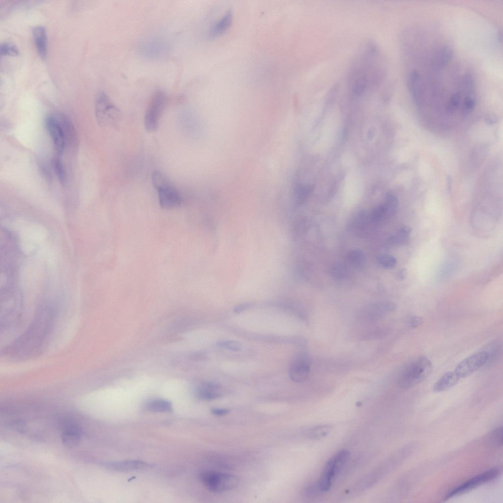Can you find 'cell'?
I'll use <instances>...</instances> for the list:
<instances>
[{"instance_id": "obj_1", "label": "cell", "mask_w": 503, "mask_h": 503, "mask_svg": "<svg viewBox=\"0 0 503 503\" xmlns=\"http://www.w3.org/2000/svg\"><path fill=\"white\" fill-rule=\"evenodd\" d=\"M432 370V363L427 357H418L402 369L398 376L397 384L403 389L413 387L425 380Z\"/></svg>"}, {"instance_id": "obj_2", "label": "cell", "mask_w": 503, "mask_h": 503, "mask_svg": "<svg viewBox=\"0 0 503 503\" xmlns=\"http://www.w3.org/2000/svg\"><path fill=\"white\" fill-rule=\"evenodd\" d=\"M152 182L158 192L159 204L162 208L172 209L181 205L180 193L162 173L155 171L152 175Z\"/></svg>"}, {"instance_id": "obj_3", "label": "cell", "mask_w": 503, "mask_h": 503, "mask_svg": "<svg viewBox=\"0 0 503 503\" xmlns=\"http://www.w3.org/2000/svg\"><path fill=\"white\" fill-rule=\"evenodd\" d=\"M349 457V452L344 450L328 461L317 482L322 491L327 492L330 490L333 479L344 467Z\"/></svg>"}, {"instance_id": "obj_4", "label": "cell", "mask_w": 503, "mask_h": 503, "mask_svg": "<svg viewBox=\"0 0 503 503\" xmlns=\"http://www.w3.org/2000/svg\"><path fill=\"white\" fill-rule=\"evenodd\" d=\"M200 479L210 491L221 493L230 491L238 483L236 477L226 473L213 471H205L200 474Z\"/></svg>"}, {"instance_id": "obj_5", "label": "cell", "mask_w": 503, "mask_h": 503, "mask_svg": "<svg viewBox=\"0 0 503 503\" xmlns=\"http://www.w3.org/2000/svg\"><path fill=\"white\" fill-rule=\"evenodd\" d=\"M96 113L99 124L104 126H116L121 120L120 110L104 92L97 98Z\"/></svg>"}, {"instance_id": "obj_6", "label": "cell", "mask_w": 503, "mask_h": 503, "mask_svg": "<svg viewBox=\"0 0 503 503\" xmlns=\"http://www.w3.org/2000/svg\"><path fill=\"white\" fill-rule=\"evenodd\" d=\"M166 103V95L161 91L156 92L152 97L145 117V126L147 131L154 132L157 128Z\"/></svg>"}, {"instance_id": "obj_7", "label": "cell", "mask_w": 503, "mask_h": 503, "mask_svg": "<svg viewBox=\"0 0 503 503\" xmlns=\"http://www.w3.org/2000/svg\"><path fill=\"white\" fill-rule=\"evenodd\" d=\"M500 474L498 468H492L469 479L461 485L458 486L444 498V501L468 492L483 484L489 482L497 478Z\"/></svg>"}, {"instance_id": "obj_8", "label": "cell", "mask_w": 503, "mask_h": 503, "mask_svg": "<svg viewBox=\"0 0 503 503\" xmlns=\"http://www.w3.org/2000/svg\"><path fill=\"white\" fill-rule=\"evenodd\" d=\"M489 358V355L487 352L477 353L460 362L454 372L460 378L468 377L482 368Z\"/></svg>"}, {"instance_id": "obj_9", "label": "cell", "mask_w": 503, "mask_h": 503, "mask_svg": "<svg viewBox=\"0 0 503 503\" xmlns=\"http://www.w3.org/2000/svg\"><path fill=\"white\" fill-rule=\"evenodd\" d=\"M45 126L53 142L56 152L62 154L65 147L66 139L58 115H50L45 119Z\"/></svg>"}, {"instance_id": "obj_10", "label": "cell", "mask_w": 503, "mask_h": 503, "mask_svg": "<svg viewBox=\"0 0 503 503\" xmlns=\"http://www.w3.org/2000/svg\"><path fill=\"white\" fill-rule=\"evenodd\" d=\"M311 362L310 357L304 353L295 356L291 364L289 376L292 380L296 383L305 381L309 377Z\"/></svg>"}, {"instance_id": "obj_11", "label": "cell", "mask_w": 503, "mask_h": 503, "mask_svg": "<svg viewBox=\"0 0 503 503\" xmlns=\"http://www.w3.org/2000/svg\"><path fill=\"white\" fill-rule=\"evenodd\" d=\"M221 395L220 385L213 382L202 383L196 390L197 397L204 400H212L217 399L220 398Z\"/></svg>"}, {"instance_id": "obj_12", "label": "cell", "mask_w": 503, "mask_h": 503, "mask_svg": "<svg viewBox=\"0 0 503 503\" xmlns=\"http://www.w3.org/2000/svg\"><path fill=\"white\" fill-rule=\"evenodd\" d=\"M33 37L37 52L42 59H45L47 52V37L45 28L42 25L33 29Z\"/></svg>"}, {"instance_id": "obj_13", "label": "cell", "mask_w": 503, "mask_h": 503, "mask_svg": "<svg viewBox=\"0 0 503 503\" xmlns=\"http://www.w3.org/2000/svg\"><path fill=\"white\" fill-rule=\"evenodd\" d=\"M103 465L107 468L116 471H129L143 469L148 464L139 461L105 462Z\"/></svg>"}, {"instance_id": "obj_14", "label": "cell", "mask_w": 503, "mask_h": 503, "mask_svg": "<svg viewBox=\"0 0 503 503\" xmlns=\"http://www.w3.org/2000/svg\"><path fill=\"white\" fill-rule=\"evenodd\" d=\"M232 21V14L231 11H228L211 26L209 33V36L215 38L223 35L231 27Z\"/></svg>"}, {"instance_id": "obj_15", "label": "cell", "mask_w": 503, "mask_h": 503, "mask_svg": "<svg viewBox=\"0 0 503 503\" xmlns=\"http://www.w3.org/2000/svg\"><path fill=\"white\" fill-rule=\"evenodd\" d=\"M453 50L451 47L446 46L436 53L432 63L434 70L438 71L445 66L451 60Z\"/></svg>"}, {"instance_id": "obj_16", "label": "cell", "mask_w": 503, "mask_h": 503, "mask_svg": "<svg viewBox=\"0 0 503 503\" xmlns=\"http://www.w3.org/2000/svg\"><path fill=\"white\" fill-rule=\"evenodd\" d=\"M396 305L391 302H380L372 305L366 313L368 317L372 319L379 318L385 314L394 312Z\"/></svg>"}, {"instance_id": "obj_17", "label": "cell", "mask_w": 503, "mask_h": 503, "mask_svg": "<svg viewBox=\"0 0 503 503\" xmlns=\"http://www.w3.org/2000/svg\"><path fill=\"white\" fill-rule=\"evenodd\" d=\"M460 379L454 371L448 372L435 383L434 391L437 393L446 391L455 386Z\"/></svg>"}, {"instance_id": "obj_18", "label": "cell", "mask_w": 503, "mask_h": 503, "mask_svg": "<svg viewBox=\"0 0 503 503\" xmlns=\"http://www.w3.org/2000/svg\"><path fill=\"white\" fill-rule=\"evenodd\" d=\"M61 439L65 447H74L78 445L80 441V431L77 427L69 426L63 432Z\"/></svg>"}, {"instance_id": "obj_19", "label": "cell", "mask_w": 503, "mask_h": 503, "mask_svg": "<svg viewBox=\"0 0 503 503\" xmlns=\"http://www.w3.org/2000/svg\"><path fill=\"white\" fill-rule=\"evenodd\" d=\"M145 408L154 412H168L172 411V403L167 400L155 399L148 401L145 405Z\"/></svg>"}, {"instance_id": "obj_20", "label": "cell", "mask_w": 503, "mask_h": 503, "mask_svg": "<svg viewBox=\"0 0 503 503\" xmlns=\"http://www.w3.org/2000/svg\"><path fill=\"white\" fill-rule=\"evenodd\" d=\"M412 229L407 226L403 227L389 239V242L394 245H405L410 240Z\"/></svg>"}, {"instance_id": "obj_21", "label": "cell", "mask_w": 503, "mask_h": 503, "mask_svg": "<svg viewBox=\"0 0 503 503\" xmlns=\"http://www.w3.org/2000/svg\"><path fill=\"white\" fill-rule=\"evenodd\" d=\"M330 275L335 280L341 281L347 278L348 272L346 267L340 262L332 265L330 270Z\"/></svg>"}, {"instance_id": "obj_22", "label": "cell", "mask_w": 503, "mask_h": 503, "mask_svg": "<svg viewBox=\"0 0 503 503\" xmlns=\"http://www.w3.org/2000/svg\"><path fill=\"white\" fill-rule=\"evenodd\" d=\"M350 263L356 268L362 267L365 263L366 256L364 252L360 249L351 251L348 256Z\"/></svg>"}, {"instance_id": "obj_23", "label": "cell", "mask_w": 503, "mask_h": 503, "mask_svg": "<svg viewBox=\"0 0 503 503\" xmlns=\"http://www.w3.org/2000/svg\"><path fill=\"white\" fill-rule=\"evenodd\" d=\"M331 429V427L328 425L315 426L308 431L307 436L313 440H319L326 437Z\"/></svg>"}, {"instance_id": "obj_24", "label": "cell", "mask_w": 503, "mask_h": 503, "mask_svg": "<svg viewBox=\"0 0 503 503\" xmlns=\"http://www.w3.org/2000/svg\"><path fill=\"white\" fill-rule=\"evenodd\" d=\"M161 44L157 41L146 43L143 47V52L147 57H156L162 51L163 46Z\"/></svg>"}, {"instance_id": "obj_25", "label": "cell", "mask_w": 503, "mask_h": 503, "mask_svg": "<svg viewBox=\"0 0 503 503\" xmlns=\"http://www.w3.org/2000/svg\"><path fill=\"white\" fill-rule=\"evenodd\" d=\"M53 166L60 183L64 185L66 182V173L61 160L58 158H55L53 160Z\"/></svg>"}, {"instance_id": "obj_26", "label": "cell", "mask_w": 503, "mask_h": 503, "mask_svg": "<svg viewBox=\"0 0 503 503\" xmlns=\"http://www.w3.org/2000/svg\"><path fill=\"white\" fill-rule=\"evenodd\" d=\"M388 216V210L384 204L377 207L371 213V220L375 222H379Z\"/></svg>"}, {"instance_id": "obj_27", "label": "cell", "mask_w": 503, "mask_h": 503, "mask_svg": "<svg viewBox=\"0 0 503 503\" xmlns=\"http://www.w3.org/2000/svg\"><path fill=\"white\" fill-rule=\"evenodd\" d=\"M20 51L18 47L12 42H4L0 45V54L2 56H18Z\"/></svg>"}, {"instance_id": "obj_28", "label": "cell", "mask_w": 503, "mask_h": 503, "mask_svg": "<svg viewBox=\"0 0 503 503\" xmlns=\"http://www.w3.org/2000/svg\"><path fill=\"white\" fill-rule=\"evenodd\" d=\"M384 205L388 210L389 216L394 215L398 206V198L392 194H388L386 197Z\"/></svg>"}, {"instance_id": "obj_29", "label": "cell", "mask_w": 503, "mask_h": 503, "mask_svg": "<svg viewBox=\"0 0 503 503\" xmlns=\"http://www.w3.org/2000/svg\"><path fill=\"white\" fill-rule=\"evenodd\" d=\"M503 427H499L490 433L489 440L492 445L500 447L503 445Z\"/></svg>"}, {"instance_id": "obj_30", "label": "cell", "mask_w": 503, "mask_h": 503, "mask_svg": "<svg viewBox=\"0 0 503 503\" xmlns=\"http://www.w3.org/2000/svg\"><path fill=\"white\" fill-rule=\"evenodd\" d=\"M378 264L386 269H393L397 265L398 261L394 256L390 255H384L378 257Z\"/></svg>"}, {"instance_id": "obj_31", "label": "cell", "mask_w": 503, "mask_h": 503, "mask_svg": "<svg viewBox=\"0 0 503 503\" xmlns=\"http://www.w3.org/2000/svg\"><path fill=\"white\" fill-rule=\"evenodd\" d=\"M312 191V188L309 186H301L295 191V199L298 204L303 203Z\"/></svg>"}, {"instance_id": "obj_32", "label": "cell", "mask_w": 503, "mask_h": 503, "mask_svg": "<svg viewBox=\"0 0 503 503\" xmlns=\"http://www.w3.org/2000/svg\"><path fill=\"white\" fill-rule=\"evenodd\" d=\"M217 345L218 347L237 352L241 350L242 346L237 342L233 341H222L219 342Z\"/></svg>"}, {"instance_id": "obj_33", "label": "cell", "mask_w": 503, "mask_h": 503, "mask_svg": "<svg viewBox=\"0 0 503 503\" xmlns=\"http://www.w3.org/2000/svg\"><path fill=\"white\" fill-rule=\"evenodd\" d=\"M461 102V96L459 93H457L451 97L449 104L447 106V111L453 113L458 108Z\"/></svg>"}, {"instance_id": "obj_34", "label": "cell", "mask_w": 503, "mask_h": 503, "mask_svg": "<svg viewBox=\"0 0 503 503\" xmlns=\"http://www.w3.org/2000/svg\"><path fill=\"white\" fill-rule=\"evenodd\" d=\"M423 322L424 320L422 317L413 315L409 319L408 323L411 328L415 329L420 326Z\"/></svg>"}, {"instance_id": "obj_35", "label": "cell", "mask_w": 503, "mask_h": 503, "mask_svg": "<svg viewBox=\"0 0 503 503\" xmlns=\"http://www.w3.org/2000/svg\"><path fill=\"white\" fill-rule=\"evenodd\" d=\"M251 305L252 304L251 303H244L239 304L235 307L234 312L236 313L242 312L250 308Z\"/></svg>"}, {"instance_id": "obj_36", "label": "cell", "mask_w": 503, "mask_h": 503, "mask_svg": "<svg viewBox=\"0 0 503 503\" xmlns=\"http://www.w3.org/2000/svg\"><path fill=\"white\" fill-rule=\"evenodd\" d=\"M211 412L215 416H222L228 414L229 410L225 408H215L212 409Z\"/></svg>"}, {"instance_id": "obj_37", "label": "cell", "mask_w": 503, "mask_h": 503, "mask_svg": "<svg viewBox=\"0 0 503 503\" xmlns=\"http://www.w3.org/2000/svg\"><path fill=\"white\" fill-rule=\"evenodd\" d=\"M407 273L405 269L399 270L397 273V278L399 280H403L405 279Z\"/></svg>"}, {"instance_id": "obj_38", "label": "cell", "mask_w": 503, "mask_h": 503, "mask_svg": "<svg viewBox=\"0 0 503 503\" xmlns=\"http://www.w3.org/2000/svg\"><path fill=\"white\" fill-rule=\"evenodd\" d=\"M374 131H373L372 129H370L369 131V132H368V137H369V138L371 139L374 136Z\"/></svg>"}]
</instances>
